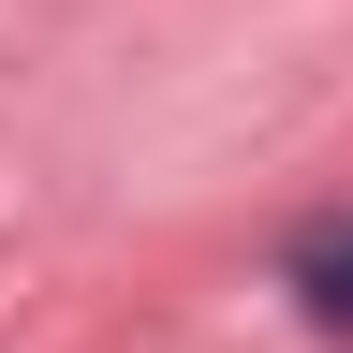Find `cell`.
Here are the masks:
<instances>
[{"label":"cell","instance_id":"1","mask_svg":"<svg viewBox=\"0 0 353 353\" xmlns=\"http://www.w3.org/2000/svg\"><path fill=\"white\" fill-rule=\"evenodd\" d=\"M294 309L324 339H353V221H324V236H294Z\"/></svg>","mask_w":353,"mask_h":353}]
</instances>
